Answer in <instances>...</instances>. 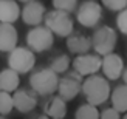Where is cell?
Listing matches in <instances>:
<instances>
[{"label":"cell","mask_w":127,"mask_h":119,"mask_svg":"<svg viewBox=\"0 0 127 119\" xmlns=\"http://www.w3.org/2000/svg\"><path fill=\"white\" fill-rule=\"evenodd\" d=\"M82 95L85 101L92 105L99 107L105 104L112 97V87L109 79L101 74H93V76L85 77L84 85H82Z\"/></svg>","instance_id":"cell-1"},{"label":"cell","mask_w":127,"mask_h":119,"mask_svg":"<svg viewBox=\"0 0 127 119\" xmlns=\"http://www.w3.org/2000/svg\"><path fill=\"white\" fill-rule=\"evenodd\" d=\"M59 74L54 73L50 67H42L37 68L30 74V87L34 90L39 96L47 97L58 93L59 88Z\"/></svg>","instance_id":"cell-2"},{"label":"cell","mask_w":127,"mask_h":119,"mask_svg":"<svg viewBox=\"0 0 127 119\" xmlns=\"http://www.w3.org/2000/svg\"><path fill=\"white\" fill-rule=\"evenodd\" d=\"M45 26L53 31L54 36L59 37H67L74 33V20L70 12L59 11V9H51L45 16Z\"/></svg>","instance_id":"cell-3"},{"label":"cell","mask_w":127,"mask_h":119,"mask_svg":"<svg viewBox=\"0 0 127 119\" xmlns=\"http://www.w3.org/2000/svg\"><path fill=\"white\" fill-rule=\"evenodd\" d=\"M92 43H93L95 53L102 56V57L110 53H115L116 43H118L116 29L109 26V25H102V26L96 28L92 36Z\"/></svg>","instance_id":"cell-4"},{"label":"cell","mask_w":127,"mask_h":119,"mask_svg":"<svg viewBox=\"0 0 127 119\" xmlns=\"http://www.w3.org/2000/svg\"><path fill=\"white\" fill-rule=\"evenodd\" d=\"M8 68L16 70L19 74H27L31 73L36 67V53L28 47H17L8 53Z\"/></svg>","instance_id":"cell-5"},{"label":"cell","mask_w":127,"mask_h":119,"mask_svg":"<svg viewBox=\"0 0 127 119\" xmlns=\"http://www.w3.org/2000/svg\"><path fill=\"white\" fill-rule=\"evenodd\" d=\"M54 45V34L45 25L33 26L27 33V47L34 53H45Z\"/></svg>","instance_id":"cell-6"},{"label":"cell","mask_w":127,"mask_h":119,"mask_svg":"<svg viewBox=\"0 0 127 119\" xmlns=\"http://www.w3.org/2000/svg\"><path fill=\"white\" fill-rule=\"evenodd\" d=\"M102 19V3L95 0H85L78 6L76 20L85 28H96Z\"/></svg>","instance_id":"cell-7"},{"label":"cell","mask_w":127,"mask_h":119,"mask_svg":"<svg viewBox=\"0 0 127 119\" xmlns=\"http://www.w3.org/2000/svg\"><path fill=\"white\" fill-rule=\"evenodd\" d=\"M82 85H84V77L79 73L68 71L67 74H64L59 80V88H58V95L64 99V101H74L78 97L79 93H82Z\"/></svg>","instance_id":"cell-8"},{"label":"cell","mask_w":127,"mask_h":119,"mask_svg":"<svg viewBox=\"0 0 127 119\" xmlns=\"http://www.w3.org/2000/svg\"><path fill=\"white\" fill-rule=\"evenodd\" d=\"M73 70L79 73L82 77H88L93 74H98L99 70H102V56L99 54H81L73 59Z\"/></svg>","instance_id":"cell-9"},{"label":"cell","mask_w":127,"mask_h":119,"mask_svg":"<svg viewBox=\"0 0 127 119\" xmlns=\"http://www.w3.org/2000/svg\"><path fill=\"white\" fill-rule=\"evenodd\" d=\"M47 12L48 11L42 2L33 0V2L25 3V6L22 8V20L25 25H30V26H39L40 23L45 22Z\"/></svg>","instance_id":"cell-10"},{"label":"cell","mask_w":127,"mask_h":119,"mask_svg":"<svg viewBox=\"0 0 127 119\" xmlns=\"http://www.w3.org/2000/svg\"><path fill=\"white\" fill-rule=\"evenodd\" d=\"M14 96V105L16 110L22 115L31 113L37 107V93L31 88H19L16 93H12Z\"/></svg>","instance_id":"cell-11"},{"label":"cell","mask_w":127,"mask_h":119,"mask_svg":"<svg viewBox=\"0 0 127 119\" xmlns=\"http://www.w3.org/2000/svg\"><path fill=\"white\" fill-rule=\"evenodd\" d=\"M124 70V59L118 53H110L102 57V73L109 80L121 79Z\"/></svg>","instance_id":"cell-12"},{"label":"cell","mask_w":127,"mask_h":119,"mask_svg":"<svg viewBox=\"0 0 127 119\" xmlns=\"http://www.w3.org/2000/svg\"><path fill=\"white\" fill-rule=\"evenodd\" d=\"M42 113H45L51 119H65V116H67V101H64L59 95H51V96L43 97Z\"/></svg>","instance_id":"cell-13"},{"label":"cell","mask_w":127,"mask_h":119,"mask_svg":"<svg viewBox=\"0 0 127 119\" xmlns=\"http://www.w3.org/2000/svg\"><path fill=\"white\" fill-rule=\"evenodd\" d=\"M19 33L12 23H0V51L11 53L17 48Z\"/></svg>","instance_id":"cell-14"},{"label":"cell","mask_w":127,"mask_h":119,"mask_svg":"<svg viewBox=\"0 0 127 119\" xmlns=\"http://www.w3.org/2000/svg\"><path fill=\"white\" fill-rule=\"evenodd\" d=\"M67 48H68V51L71 54H76V56L87 54L90 51V48H93L92 37L74 31L71 36L67 37Z\"/></svg>","instance_id":"cell-15"},{"label":"cell","mask_w":127,"mask_h":119,"mask_svg":"<svg viewBox=\"0 0 127 119\" xmlns=\"http://www.w3.org/2000/svg\"><path fill=\"white\" fill-rule=\"evenodd\" d=\"M22 17V9L17 0H0V22L12 23Z\"/></svg>","instance_id":"cell-16"},{"label":"cell","mask_w":127,"mask_h":119,"mask_svg":"<svg viewBox=\"0 0 127 119\" xmlns=\"http://www.w3.org/2000/svg\"><path fill=\"white\" fill-rule=\"evenodd\" d=\"M20 85V74L12 68H5L0 71V91L16 93Z\"/></svg>","instance_id":"cell-17"},{"label":"cell","mask_w":127,"mask_h":119,"mask_svg":"<svg viewBox=\"0 0 127 119\" xmlns=\"http://www.w3.org/2000/svg\"><path fill=\"white\" fill-rule=\"evenodd\" d=\"M112 107L116 108L119 113H127V85L121 84L113 88L112 91Z\"/></svg>","instance_id":"cell-18"},{"label":"cell","mask_w":127,"mask_h":119,"mask_svg":"<svg viewBox=\"0 0 127 119\" xmlns=\"http://www.w3.org/2000/svg\"><path fill=\"white\" fill-rule=\"evenodd\" d=\"M70 67H73V60L68 57V54H58L50 60V68L59 76L67 74L70 71Z\"/></svg>","instance_id":"cell-19"},{"label":"cell","mask_w":127,"mask_h":119,"mask_svg":"<svg viewBox=\"0 0 127 119\" xmlns=\"http://www.w3.org/2000/svg\"><path fill=\"white\" fill-rule=\"evenodd\" d=\"M74 119H101V113L96 105L92 104H81L78 110L74 111Z\"/></svg>","instance_id":"cell-20"},{"label":"cell","mask_w":127,"mask_h":119,"mask_svg":"<svg viewBox=\"0 0 127 119\" xmlns=\"http://www.w3.org/2000/svg\"><path fill=\"white\" fill-rule=\"evenodd\" d=\"M12 108H16L14 105V96L11 93L6 91H0V115L2 116H8Z\"/></svg>","instance_id":"cell-21"},{"label":"cell","mask_w":127,"mask_h":119,"mask_svg":"<svg viewBox=\"0 0 127 119\" xmlns=\"http://www.w3.org/2000/svg\"><path fill=\"white\" fill-rule=\"evenodd\" d=\"M53 8L59 9V11H65V12H74L78 11V0H51Z\"/></svg>","instance_id":"cell-22"},{"label":"cell","mask_w":127,"mask_h":119,"mask_svg":"<svg viewBox=\"0 0 127 119\" xmlns=\"http://www.w3.org/2000/svg\"><path fill=\"white\" fill-rule=\"evenodd\" d=\"M104 8L113 12H121L123 9L127 8V0H101Z\"/></svg>","instance_id":"cell-23"},{"label":"cell","mask_w":127,"mask_h":119,"mask_svg":"<svg viewBox=\"0 0 127 119\" xmlns=\"http://www.w3.org/2000/svg\"><path fill=\"white\" fill-rule=\"evenodd\" d=\"M116 28L121 34L127 36V8L123 9L121 12H118L116 16Z\"/></svg>","instance_id":"cell-24"},{"label":"cell","mask_w":127,"mask_h":119,"mask_svg":"<svg viewBox=\"0 0 127 119\" xmlns=\"http://www.w3.org/2000/svg\"><path fill=\"white\" fill-rule=\"evenodd\" d=\"M121 115L123 113H119L116 108L109 107V108H104L101 111V119H123Z\"/></svg>","instance_id":"cell-25"},{"label":"cell","mask_w":127,"mask_h":119,"mask_svg":"<svg viewBox=\"0 0 127 119\" xmlns=\"http://www.w3.org/2000/svg\"><path fill=\"white\" fill-rule=\"evenodd\" d=\"M31 119H51V118H48L45 113H40V115H36V116H33Z\"/></svg>","instance_id":"cell-26"},{"label":"cell","mask_w":127,"mask_h":119,"mask_svg":"<svg viewBox=\"0 0 127 119\" xmlns=\"http://www.w3.org/2000/svg\"><path fill=\"white\" fill-rule=\"evenodd\" d=\"M123 80H124V84L127 85V67H126V70H124V74H123Z\"/></svg>","instance_id":"cell-27"},{"label":"cell","mask_w":127,"mask_h":119,"mask_svg":"<svg viewBox=\"0 0 127 119\" xmlns=\"http://www.w3.org/2000/svg\"><path fill=\"white\" fill-rule=\"evenodd\" d=\"M19 2H23V3H28V2H33V0H19Z\"/></svg>","instance_id":"cell-28"},{"label":"cell","mask_w":127,"mask_h":119,"mask_svg":"<svg viewBox=\"0 0 127 119\" xmlns=\"http://www.w3.org/2000/svg\"><path fill=\"white\" fill-rule=\"evenodd\" d=\"M123 119H127V113H126V115H124V118H123Z\"/></svg>","instance_id":"cell-29"},{"label":"cell","mask_w":127,"mask_h":119,"mask_svg":"<svg viewBox=\"0 0 127 119\" xmlns=\"http://www.w3.org/2000/svg\"><path fill=\"white\" fill-rule=\"evenodd\" d=\"M0 119H6V116H2V118H0Z\"/></svg>","instance_id":"cell-30"}]
</instances>
